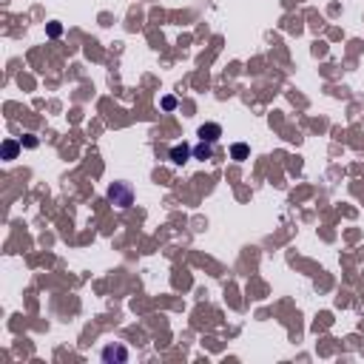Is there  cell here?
<instances>
[{
	"mask_svg": "<svg viewBox=\"0 0 364 364\" xmlns=\"http://www.w3.org/2000/svg\"><path fill=\"white\" fill-rule=\"evenodd\" d=\"M125 356H128V353L122 350V347H106V350H103V359H106V362H111V359L125 362Z\"/></svg>",
	"mask_w": 364,
	"mask_h": 364,
	"instance_id": "cell-3",
	"label": "cell"
},
{
	"mask_svg": "<svg viewBox=\"0 0 364 364\" xmlns=\"http://www.w3.org/2000/svg\"><path fill=\"white\" fill-rule=\"evenodd\" d=\"M171 157H174V162H185L188 160V148H185V145H176V148L171 151Z\"/></svg>",
	"mask_w": 364,
	"mask_h": 364,
	"instance_id": "cell-4",
	"label": "cell"
},
{
	"mask_svg": "<svg viewBox=\"0 0 364 364\" xmlns=\"http://www.w3.org/2000/svg\"><path fill=\"white\" fill-rule=\"evenodd\" d=\"M196 157H202V160H205V157H211V148H208V145H202V148H196Z\"/></svg>",
	"mask_w": 364,
	"mask_h": 364,
	"instance_id": "cell-5",
	"label": "cell"
},
{
	"mask_svg": "<svg viewBox=\"0 0 364 364\" xmlns=\"http://www.w3.org/2000/svg\"><path fill=\"white\" fill-rule=\"evenodd\" d=\"M233 157H236V160H242V157H245V145H236V148H233Z\"/></svg>",
	"mask_w": 364,
	"mask_h": 364,
	"instance_id": "cell-6",
	"label": "cell"
},
{
	"mask_svg": "<svg viewBox=\"0 0 364 364\" xmlns=\"http://www.w3.org/2000/svg\"><path fill=\"white\" fill-rule=\"evenodd\" d=\"M108 199H111L114 205H120V208H128V205H131V185L117 182L114 188L108 191Z\"/></svg>",
	"mask_w": 364,
	"mask_h": 364,
	"instance_id": "cell-1",
	"label": "cell"
},
{
	"mask_svg": "<svg viewBox=\"0 0 364 364\" xmlns=\"http://www.w3.org/2000/svg\"><path fill=\"white\" fill-rule=\"evenodd\" d=\"M219 134H222V128H219V125H214V122L199 128V137H202V142H205V140H208V142H214V140H219Z\"/></svg>",
	"mask_w": 364,
	"mask_h": 364,
	"instance_id": "cell-2",
	"label": "cell"
}]
</instances>
